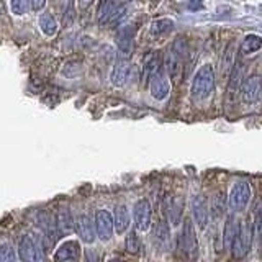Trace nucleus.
I'll list each match as a JSON object with an SVG mask.
<instances>
[{"instance_id": "nucleus-19", "label": "nucleus", "mask_w": 262, "mask_h": 262, "mask_svg": "<svg viewBox=\"0 0 262 262\" xmlns=\"http://www.w3.org/2000/svg\"><path fill=\"white\" fill-rule=\"evenodd\" d=\"M234 54H236V45L229 43L226 46V49L223 51V56H221V61H220V74H221V77H223V79H228L229 72H231V69H233Z\"/></svg>"}, {"instance_id": "nucleus-13", "label": "nucleus", "mask_w": 262, "mask_h": 262, "mask_svg": "<svg viewBox=\"0 0 262 262\" xmlns=\"http://www.w3.org/2000/svg\"><path fill=\"white\" fill-rule=\"evenodd\" d=\"M128 74H129V57L118 54L117 62H115V68L112 71V84L115 87L125 85V82L128 79Z\"/></svg>"}, {"instance_id": "nucleus-12", "label": "nucleus", "mask_w": 262, "mask_h": 262, "mask_svg": "<svg viewBox=\"0 0 262 262\" xmlns=\"http://www.w3.org/2000/svg\"><path fill=\"white\" fill-rule=\"evenodd\" d=\"M192 215H193V221L195 225L200 229L207 228L208 223V205L207 200L203 199L202 195H195L192 200Z\"/></svg>"}, {"instance_id": "nucleus-1", "label": "nucleus", "mask_w": 262, "mask_h": 262, "mask_svg": "<svg viewBox=\"0 0 262 262\" xmlns=\"http://www.w3.org/2000/svg\"><path fill=\"white\" fill-rule=\"evenodd\" d=\"M215 90V71L210 64H205L196 71L192 82V98L196 102L207 100Z\"/></svg>"}, {"instance_id": "nucleus-29", "label": "nucleus", "mask_w": 262, "mask_h": 262, "mask_svg": "<svg viewBox=\"0 0 262 262\" xmlns=\"http://www.w3.org/2000/svg\"><path fill=\"white\" fill-rule=\"evenodd\" d=\"M76 20V8H74V0H68V8H66L64 16H62V25L64 27H71Z\"/></svg>"}, {"instance_id": "nucleus-24", "label": "nucleus", "mask_w": 262, "mask_h": 262, "mask_svg": "<svg viewBox=\"0 0 262 262\" xmlns=\"http://www.w3.org/2000/svg\"><path fill=\"white\" fill-rule=\"evenodd\" d=\"M39 27L46 36H54L57 31L56 20L53 18V15H49V13H43L39 16Z\"/></svg>"}, {"instance_id": "nucleus-3", "label": "nucleus", "mask_w": 262, "mask_h": 262, "mask_svg": "<svg viewBox=\"0 0 262 262\" xmlns=\"http://www.w3.org/2000/svg\"><path fill=\"white\" fill-rule=\"evenodd\" d=\"M251 243H252V226H251V223H248V221H239L236 236L231 243V248H229V249H233V256L237 259H243L246 254L249 252Z\"/></svg>"}, {"instance_id": "nucleus-7", "label": "nucleus", "mask_w": 262, "mask_h": 262, "mask_svg": "<svg viewBox=\"0 0 262 262\" xmlns=\"http://www.w3.org/2000/svg\"><path fill=\"white\" fill-rule=\"evenodd\" d=\"M18 257L23 262H38L45 260V254L41 244L35 243L31 236H23L18 243Z\"/></svg>"}, {"instance_id": "nucleus-28", "label": "nucleus", "mask_w": 262, "mask_h": 262, "mask_svg": "<svg viewBox=\"0 0 262 262\" xmlns=\"http://www.w3.org/2000/svg\"><path fill=\"white\" fill-rule=\"evenodd\" d=\"M16 259V254H15V249L12 248L10 244L5 243V244H0V260L4 262H12Z\"/></svg>"}, {"instance_id": "nucleus-17", "label": "nucleus", "mask_w": 262, "mask_h": 262, "mask_svg": "<svg viewBox=\"0 0 262 262\" xmlns=\"http://www.w3.org/2000/svg\"><path fill=\"white\" fill-rule=\"evenodd\" d=\"M161 66H162V57H161L159 53H151L149 56L146 57L143 74H141L143 85H147V82H149V79L161 69Z\"/></svg>"}, {"instance_id": "nucleus-16", "label": "nucleus", "mask_w": 262, "mask_h": 262, "mask_svg": "<svg viewBox=\"0 0 262 262\" xmlns=\"http://www.w3.org/2000/svg\"><path fill=\"white\" fill-rule=\"evenodd\" d=\"M241 95L243 100L246 103H256L260 98V79L259 76H252L251 79H248V82L244 84V87L241 89Z\"/></svg>"}, {"instance_id": "nucleus-9", "label": "nucleus", "mask_w": 262, "mask_h": 262, "mask_svg": "<svg viewBox=\"0 0 262 262\" xmlns=\"http://www.w3.org/2000/svg\"><path fill=\"white\" fill-rule=\"evenodd\" d=\"M133 218H135L136 229H139V231L149 229V226H151V203L146 199H141L135 203Z\"/></svg>"}, {"instance_id": "nucleus-2", "label": "nucleus", "mask_w": 262, "mask_h": 262, "mask_svg": "<svg viewBox=\"0 0 262 262\" xmlns=\"http://www.w3.org/2000/svg\"><path fill=\"white\" fill-rule=\"evenodd\" d=\"M184 56H185V45L182 38H177V41L169 48L166 54V71L169 77L177 82L182 76L184 71Z\"/></svg>"}, {"instance_id": "nucleus-21", "label": "nucleus", "mask_w": 262, "mask_h": 262, "mask_svg": "<svg viewBox=\"0 0 262 262\" xmlns=\"http://www.w3.org/2000/svg\"><path fill=\"white\" fill-rule=\"evenodd\" d=\"M129 226V213L125 205H118L115 208V216H113V229H117V233L121 234L125 233Z\"/></svg>"}, {"instance_id": "nucleus-22", "label": "nucleus", "mask_w": 262, "mask_h": 262, "mask_svg": "<svg viewBox=\"0 0 262 262\" xmlns=\"http://www.w3.org/2000/svg\"><path fill=\"white\" fill-rule=\"evenodd\" d=\"M237 225H239V221H236L234 216H228L226 223H225V231H223V241H225L226 249L231 248V243H233L236 231H237Z\"/></svg>"}, {"instance_id": "nucleus-34", "label": "nucleus", "mask_w": 262, "mask_h": 262, "mask_svg": "<svg viewBox=\"0 0 262 262\" xmlns=\"http://www.w3.org/2000/svg\"><path fill=\"white\" fill-rule=\"evenodd\" d=\"M202 7V0H190V8L195 10V8H200Z\"/></svg>"}, {"instance_id": "nucleus-27", "label": "nucleus", "mask_w": 262, "mask_h": 262, "mask_svg": "<svg viewBox=\"0 0 262 262\" xmlns=\"http://www.w3.org/2000/svg\"><path fill=\"white\" fill-rule=\"evenodd\" d=\"M154 237L159 243H162V244L166 243L169 239V226L166 223H162V221L156 225V228H154Z\"/></svg>"}, {"instance_id": "nucleus-8", "label": "nucleus", "mask_w": 262, "mask_h": 262, "mask_svg": "<svg viewBox=\"0 0 262 262\" xmlns=\"http://www.w3.org/2000/svg\"><path fill=\"white\" fill-rule=\"evenodd\" d=\"M180 248H182V252H185L188 257H196V254H199V241H196L195 226L192 220L188 218L184 221L182 233H180Z\"/></svg>"}, {"instance_id": "nucleus-18", "label": "nucleus", "mask_w": 262, "mask_h": 262, "mask_svg": "<svg viewBox=\"0 0 262 262\" xmlns=\"http://www.w3.org/2000/svg\"><path fill=\"white\" fill-rule=\"evenodd\" d=\"M133 28L131 27H121L117 33V45L120 49V54L128 56L131 54V49H133Z\"/></svg>"}, {"instance_id": "nucleus-20", "label": "nucleus", "mask_w": 262, "mask_h": 262, "mask_svg": "<svg viewBox=\"0 0 262 262\" xmlns=\"http://www.w3.org/2000/svg\"><path fill=\"white\" fill-rule=\"evenodd\" d=\"M80 256V246L76 241L64 243L56 252V260H77Z\"/></svg>"}, {"instance_id": "nucleus-10", "label": "nucleus", "mask_w": 262, "mask_h": 262, "mask_svg": "<svg viewBox=\"0 0 262 262\" xmlns=\"http://www.w3.org/2000/svg\"><path fill=\"white\" fill-rule=\"evenodd\" d=\"M95 233L102 241H108L113 234V216L108 211L98 210L95 215Z\"/></svg>"}, {"instance_id": "nucleus-14", "label": "nucleus", "mask_w": 262, "mask_h": 262, "mask_svg": "<svg viewBox=\"0 0 262 262\" xmlns=\"http://www.w3.org/2000/svg\"><path fill=\"white\" fill-rule=\"evenodd\" d=\"M77 229V234L80 236V239L87 243V244H92L97 237L95 233V223H92V218L87 216V215H80L76 221V226Z\"/></svg>"}, {"instance_id": "nucleus-33", "label": "nucleus", "mask_w": 262, "mask_h": 262, "mask_svg": "<svg viewBox=\"0 0 262 262\" xmlns=\"http://www.w3.org/2000/svg\"><path fill=\"white\" fill-rule=\"evenodd\" d=\"M94 0H79V7L82 8V10H87V8L92 5Z\"/></svg>"}, {"instance_id": "nucleus-11", "label": "nucleus", "mask_w": 262, "mask_h": 262, "mask_svg": "<svg viewBox=\"0 0 262 262\" xmlns=\"http://www.w3.org/2000/svg\"><path fill=\"white\" fill-rule=\"evenodd\" d=\"M147 84H149L151 95L156 98V100H164V98H167V95L170 92V85H169V80L166 79V76H164L162 68L154 74Z\"/></svg>"}, {"instance_id": "nucleus-23", "label": "nucleus", "mask_w": 262, "mask_h": 262, "mask_svg": "<svg viewBox=\"0 0 262 262\" xmlns=\"http://www.w3.org/2000/svg\"><path fill=\"white\" fill-rule=\"evenodd\" d=\"M174 28V21L167 20V18H162V20H156L151 23V33L154 36H162V35H167L169 31H172Z\"/></svg>"}, {"instance_id": "nucleus-31", "label": "nucleus", "mask_w": 262, "mask_h": 262, "mask_svg": "<svg viewBox=\"0 0 262 262\" xmlns=\"http://www.w3.org/2000/svg\"><path fill=\"white\" fill-rule=\"evenodd\" d=\"M220 199H221V192L215 196V200H213V216L215 218L220 216L221 208H223V203H220Z\"/></svg>"}, {"instance_id": "nucleus-4", "label": "nucleus", "mask_w": 262, "mask_h": 262, "mask_svg": "<svg viewBox=\"0 0 262 262\" xmlns=\"http://www.w3.org/2000/svg\"><path fill=\"white\" fill-rule=\"evenodd\" d=\"M126 12V5L121 0H100L98 5V23L100 25H110L118 21Z\"/></svg>"}, {"instance_id": "nucleus-26", "label": "nucleus", "mask_w": 262, "mask_h": 262, "mask_svg": "<svg viewBox=\"0 0 262 262\" xmlns=\"http://www.w3.org/2000/svg\"><path fill=\"white\" fill-rule=\"evenodd\" d=\"M125 246H126V251L129 254H138L139 249H141V241H139V237L135 231H131L126 237L125 241Z\"/></svg>"}, {"instance_id": "nucleus-5", "label": "nucleus", "mask_w": 262, "mask_h": 262, "mask_svg": "<svg viewBox=\"0 0 262 262\" xmlns=\"http://www.w3.org/2000/svg\"><path fill=\"white\" fill-rule=\"evenodd\" d=\"M251 199V185L249 182H237L231 193L228 196V207L233 213H239L246 208V205H248Z\"/></svg>"}, {"instance_id": "nucleus-25", "label": "nucleus", "mask_w": 262, "mask_h": 262, "mask_svg": "<svg viewBox=\"0 0 262 262\" xmlns=\"http://www.w3.org/2000/svg\"><path fill=\"white\" fill-rule=\"evenodd\" d=\"M260 45H262V41H260V38L257 35H249V36H246L244 41H243L241 53L243 54H252V53L259 51Z\"/></svg>"}, {"instance_id": "nucleus-6", "label": "nucleus", "mask_w": 262, "mask_h": 262, "mask_svg": "<svg viewBox=\"0 0 262 262\" xmlns=\"http://www.w3.org/2000/svg\"><path fill=\"white\" fill-rule=\"evenodd\" d=\"M241 84H243V66L239 62H234L233 69L228 76V89H226L228 108H233L236 105L237 95L241 94Z\"/></svg>"}, {"instance_id": "nucleus-15", "label": "nucleus", "mask_w": 262, "mask_h": 262, "mask_svg": "<svg viewBox=\"0 0 262 262\" xmlns=\"http://www.w3.org/2000/svg\"><path fill=\"white\" fill-rule=\"evenodd\" d=\"M54 225H56L57 234H59V236H69L74 231L76 221H74L71 211L68 208H61L59 211H57V215H56Z\"/></svg>"}, {"instance_id": "nucleus-30", "label": "nucleus", "mask_w": 262, "mask_h": 262, "mask_svg": "<svg viewBox=\"0 0 262 262\" xmlns=\"http://www.w3.org/2000/svg\"><path fill=\"white\" fill-rule=\"evenodd\" d=\"M10 7H12V13L23 15V13H27L28 0H10Z\"/></svg>"}, {"instance_id": "nucleus-32", "label": "nucleus", "mask_w": 262, "mask_h": 262, "mask_svg": "<svg viewBox=\"0 0 262 262\" xmlns=\"http://www.w3.org/2000/svg\"><path fill=\"white\" fill-rule=\"evenodd\" d=\"M28 4H30V8L33 12H39L41 8H45L46 0H28Z\"/></svg>"}]
</instances>
